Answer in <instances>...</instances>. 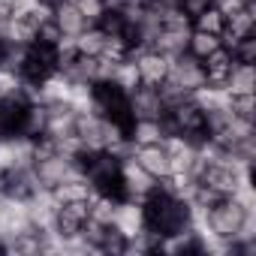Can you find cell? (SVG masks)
I'll list each match as a JSON object with an SVG mask.
<instances>
[{"mask_svg": "<svg viewBox=\"0 0 256 256\" xmlns=\"http://www.w3.org/2000/svg\"><path fill=\"white\" fill-rule=\"evenodd\" d=\"M34 175H36V181H40L42 190H52V187H58V184H64V181H70V178L84 175V166H82L78 157L52 151V154L34 160Z\"/></svg>", "mask_w": 256, "mask_h": 256, "instance_id": "cell-1", "label": "cell"}, {"mask_svg": "<svg viewBox=\"0 0 256 256\" xmlns=\"http://www.w3.org/2000/svg\"><path fill=\"white\" fill-rule=\"evenodd\" d=\"M247 217V208L232 199V196H220L208 211H205V226L211 235L223 238V241H235L238 229H241V220Z\"/></svg>", "mask_w": 256, "mask_h": 256, "instance_id": "cell-2", "label": "cell"}, {"mask_svg": "<svg viewBox=\"0 0 256 256\" xmlns=\"http://www.w3.org/2000/svg\"><path fill=\"white\" fill-rule=\"evenodd\" d=\"M126 108H130V120H160L166 114V102L157 84H136L126 94Z\"/></svg>", "mask_w": 256, "mask_h": 256, "instance_id": "cell-3", "label": "cell"}, {"mask_svg": "<svg viewBox=\"0 0 256 256\" xmlns=\"http://www.w3.org/2000/svg\"><path fill=\"white\" fill-rule=\"evenodd\" d=\"M166 78L169 82H175L178 88H184V90H199L208 78H205V66H202V60L196 58V54H190V52H181V54H175V58H169V72H166Z\"/></svg>", "mask_w": 256, "mask_h": 256, "instance_id": "cell-4", "label": "cell"}, {"mask_svg": "<svg viewBox=\"0 0 256 256\" xmlns=\"http://www.w3.org/2000/svg\"><path fill=\"white\" fill-rule=\"evenodd\" d=\"M120 187H124V199L142 202V199L157 187V178L148 175V172L133 160V154H130V157H120Z\"/></svg>", "mask_w": 256, "mask_h": 256, "instance_id": "cell-5", "label": "cell"}, {"mask_svg": "<svg viewBox=\"0 0 256 256\" xmlns=\"http://www.w3.org/2000/svg\"><path fill=\"white\" fill-rule=\"evenodd\" d=\"M130 58L136 60L142 84H160L169 72V58L160 54L157 48H130Z\"/></svg>", "mask_w": 256, "mask_h": 256, "instance_id": "cell-6", "label": "cell"}, {"mask_svg": "<svg viewBox=\"0 0 256 256\" xmlns=\"http://www.w3.org/2000/svg\"><path fill=\"white\" fill-rule=\"evenodd\" d=\"M235 64H238V60H235V54H232L229 48H223V46L214 48V52L202 60V66H205V78H208L205 84H220V88H223L226 78H229V72L235 70Z\"/></svg>", "mask_w": 256, "mask_h": 256, "instance_id": "cell-7", "label": "cell"}, {"mask_svg": "<svg viewBox=\"0 0 256 256\" xmlns=\"http://www.w3.org/2000/svg\"><path fill=\"white\" fill-rule=\"evenodd\" d=\"M133 160L154 178H166L169 175V154L163 145H136L133 148Z\"/></svg>", "mask_w": 256, "mask_h": 256, "instance_id": "cell-8", "label": "cell"}, {"mask_svg": "<svg viewBox=\"0 0 256 256\" xmlns=\"http://www.w3.org/2000/svg\"><path fill=\"white\" fill-rule=\"evenodd\" d=\"M52 22L58 24L60 36H70V40H76V36L88 28V18L78 12V6H76V4H54Z\"/></svg>", "mask_w": 256, "mask_h": 256, "instance_id": "cell-9", "label": "cell"}, {"mask_svg": "<svg viewBox=\"0 0 256 256\" xmlns=\"http://www.w3.org/2000/svg\"><path fill=\"white\" fill-rule=\"evenodd\" d=\"M126 139L133 145H163L166 139L163 120H133L126 126Z\"/></svg>", "mask_w": 256, "mask_h": 256, "instance_id": "cell-10", "label": "cell"}, {"mask_svg": "<svg viewBox=\"0 0 256 256\" xmlns=\"http://www.w3.org/2000/svg\"><path fill=\"white\" fill-rule=\"evenodd\" d=\"M187 40H190V30H172V28H160V34L154 36L151 48H157L160 54L166 58H175L181 52H187Z\"/></svg>", "mask_w": 256, "mask_h": 256, "instance_id": "cell-11", "label": "cell"}, {"mask_svg": "<svg viewBox=\"0 0 256 256\" xmlns=\"http://www.w3.org/2000/svg\"><path fill=\"white\" fill-rule=\"evenodd\" d=\"M232 96H241V94H256V70L253 64H235V70L229 72L226 84H223Z\"/></svg>", "mask_w": 256, "mask_h": 256, "instance_id": "cell-12", "label": "cell"}, {"mask_svg": "<svg viewBox=\"0 0 256 256\" xmlns=\"http://www.w3.org/2000/svg\"><path fill=\"white\" fill-rule=\"evenodd\" d=\"M72 46H76V52H78V54L96 58V54L102 52V46H106V30H102L100 24H88V28L72 40Z\"/></svg>", "mask_w": 256, "mask_h": 256, "instance_id": "cell-13", "label": "cell"}, {"mask_svg": "<svg viewBox=\"0 0 256 256\" xmlns=\"http://www.w3.org/2000/svg\"><path fill=\"white\" fill-rule=\"evenodd\" d=\"M112 84H114V88H120L124 94H130L136 84H142V78H139V70H136V60H133V58H124V60H118V64H114V70H112Z\"/></svg>", "mask_w": 256, "mask_h": 256, "instance_id": "cell-14", "label": "cell"}, {"mask_svg": "<svg viewBox=\"0 0 256 256\" xmlns=\"http://www.w3.org/2000/svg\"><path fill=\"white\" fill-rule=\"evenodd\" d=\"M214 48H220V36H217V34L190 30V40H187V52H190V54H196L199 60H205Z\"/></svg>", "mask_w": 256, "mask_h": 256, "instance_id": "cell-15", "label": "cell"}, {"mask_svg": "<svg viewBox=\"0 0 256 256\" xmlns=\"http://www.w3.org/2000/svg\"><path fill=\"white\" fill-rule=\"evenodd\" d=\"M223 28H226V18L214 10V6H208V10H202L199 16H193V30H205V34H223Z\"/></svg>", "mask_w": 256, "mask_h": 256, "instance_id": "cell-16", "label": "cell"}, {"mask_svg": "<svg viewBox=\"0 0 256 256\" xmlns=\"http://www.w3.org/2000/svg\"><path fill=\"white\" fill-rule=\"evenodd\" d=\"M229 108H232V114H238V118H244V120H253V112H256V94L232 96Z\"/></svg>", "mask_w": 256, "mask_h": 256, "instance_id": "cell-17", "label": "cell"}, {"mask_svg": "<svg viewBox=\"0 0 256 256\" xmlns=\"http://www.w3.org/2000/svg\"><path fill=\"white\" fill-rule=\"evenodd\" d=\"M76 6H78V12L88 18V24H100V18H102L106 10H108L106 0H78Z\"/></svg>", "mask_w": 256, "mask_h": 256, "instance_id": "cell-18", "label": "cell"}, {"mask_svg": "<svg viewBox=\"0 0 256 256\" xmlns=\"http://www.w3.org/2000/svg\"><path fill=\"white\" fill-rule=\"evenodd\" d=\"M232 54H235L238 64H253V60H256V40H253V36L238 40L235 48H232Z\"/></svg>", "mask_w": 256, "mask_h": 256, "instance_id": "cell-19", "label": "cell"}, {"mask_svg": "<svg viewBox=\"0 0 256 256\" xmlns=\"http://www.w3.org/2000/svg\"><path fill=\"white\" fill-rule=\"evenodd\" d=\"M211 6H214L223 18H229V16H235V12H241L247 4H241V0H211Z\"/></svg>", "mask_w": 256, "mask_h": 256, "instance_id": "cell-20", "label": "cell"}, {"mask_svg": "<svg viewBox=\"0 0 256 256\" xmlns=\"http://www.w3.org/2000/svg\"><path fill=\"white\" fill-rule=\"evenodd\" d=\"M211 6V0H181V10L193 18V16H199L202 10H208Z\"/></svg>", "mask_w": 256, "mask_h": 256, "instance_id": "cell-21", "label": "cell"}, {"mask_svg": "<svg viewBox=\"0 0 256 256\" xmlns=\"http://www.w3.org/2000/svg\"><path fill=\"white\" fill-rule=\"evenodd\" d=\"M241 4H256V0H241Z\"/></svg>", "mask_w": 256, "mask_h": 256, "instance_id": "cell-22", "label": "cell"}]
</instances>
